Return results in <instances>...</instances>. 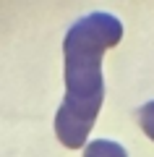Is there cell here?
<instances>
[{
    "mask_svg": "<svg viewBox=\"0 0 154 157\" xmlns=\"http://www.w3.org/2000/svg\"><path fill=\"white\" fill-rule=\"evenodd\" d=\"M123 37V24L112 13H89L68 29L63 39L66 97L55 115V134L68 149L86 144L105 100L102 55Z\"/></svg>",
    "mask_w": 154,
    "mask_h": 157,
    "instance_id": "obj_1",
    "label": "cell"
},
{
    "mask_svg": "<svg viewBox=\"0 0 154 157\" xmlns=\"http://www.w3.org/2000/svg\"><path fill=\"white\" fill-rule=\"evenodd\" d=\"M84 157H128V152L123 149L118 141H110V139H94V141H89V144H86Z\"/></svg>",
    "mask_w": 154,
    "mask_h": 157,
    "instance_id": "obj_2",
    "label": "cell"
},
{
    "mask_svg": "<svg viewBox=\"0 0 154 157\" xmlns=\"http://www.w3.org/2000/svg\"><path fill=\"white\" fill-rule=\"evenodd\" d=\"M138 123H141V131L154 141V100L146 102V105H141V110H138Z\"/></svg>",
    "mask_w": 154,
    "mask_h": 157,
    "instance_id": "obj_3",
    "label": "cell"
}]
</instances>
